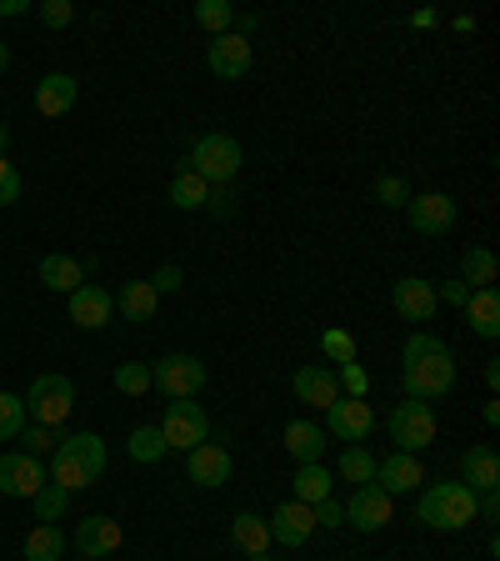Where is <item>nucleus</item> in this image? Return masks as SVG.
Segmentation results:
<instances>
[{"instance_id":"f257e3e1","label":"nucleus","mask_w":500,"mask_h":561,"mask_svg":"<svg viewBox=\"0 0 500 561\" xmlns=\"http://www.w3.org/2000/svg\"><path fill=\"white\" fill-rule=\"evenodd\" d=\"M400 381H406V397L410 401H426L431 407L435 397H445L455 386V356L441 336L431 331H416L400 351Z\"/></svg>"},{"instance_id":"f03ea898","label":"nucleus","mask_w":500,"mask_h":561,"mask_svg":"<svg viewBox=\"0 0 500 561\" xmlns=\"http://www.w3.org/2000/svg\"><path fill=\"white\" fill-rule=\"evenodd\" d=\"M101 471H105V436H95V432L60 436V446L50 451V481L66 486V491L95 486Z\"/></svg>"},{"instance_id":"7ed1b4c3","label":"nucleus","mask_w":500,"mask_h":561,"mask_svg":"<svg viewBox=\"0 0 500 561\" xmlns=\"http://www.w3.org/2000/svg\"><path fill=\"white\" fill-rule=\"evenodd\" d=\"M476 491L466 486V481H431V486L420 491L416 502V516L431 531H466L470 522H476Z\"/></svg>"},{"instance_id":"20e7f679","label":"nucleus","mask_w":500,"mask_h":561,"mask_svg":"<svg viewBox=\"0 0 500 561\" xmlns=\"http://www.w3.org/2000/svg\"><path fill=\"white\" fill-rule=\"evenodd\" d=\"M241 165H245L241 140L225 136V130H210V136H200L196 146H190V156H186L181 171H196L206 186H231L235 175H241Z\"/></svg>"},{"instance_id":"39448f33","label":"nucleus","mask_w":500,"mask_h":561,"mask_svg":"<svg viewBox=\"0 0 500 561\" xmlns=\"http://www.w3.org/2000/svg\"><path fill=\"white\" fill-rule=\"evenodd\" d=\"M25 401V421H35V426H66L70 411H75V386H70V376L60 371H46L31 381V397Z\"/></svg>"},{"instance_id":"423d86ee","label":"nucleus","mask_w":500,"mask_h":561,"mask_svg":"<svg viewBox=\"0 0 500 561\" xmlns=\"http://www.w3.org/2000/svg\"><path fill=\"white\" fill-rule=\"evenodd\" d=\"M151 386L165 391L171 401H196V391L206 386V362L200 356H186V351H171L151 366Z\"/></svg>"},{"instance_id":"0eeeda50","label":"nucleus","mask_w":500,"mask_h":561,"mask_svg":"<svg viewBox=\"0 0 500 561\" xmlns=\"http://www.w3.org/2000/svg\"><path fill=\"white\" fill-rule=\"evenodd\" d=\"M161 436H165L171 451H190V446L210 442V416L196 407V401H165Z\"/></svg>"},{"instance_id":"6e6552de","label":"nucleus","mask_w":500,"mask_h":561,"mask_svg":"<svg viewBox=\"0 0 500 561\" xmlns=\"http://www.w3.org/2000/svg\"><path fill=\"white\" fill-rule=\"evenodd\" d=\"M371 432H375V411L365 397H336L326 407V436H336L346 446H361Z\"/></svg>"},{"instance_id":"1a4fd4ad","label":"nucleus","mask_w":500,"mask_h":561,"mask_svg":"<svg viewBox=\"0 0 500 561\" xmlns=\"http://www.w3.org/2000/svg\"><path fill=\"white\" fill-rule=\"evenodd\" d=\"M391 442L410 456L426 451V446L435 442V411L426 407V401H400V407L391 411Z\"/></svg>"},{"instance_id":"9d476101","label":"nucleus","mask_w":500,"mask_h":561,"mask_svg":"<svg viewBox=\"0 0 500 561\" xmlns=\"http://www.w3.org/2000/svg\"><path fill=\"white\" fill-rule=\"evenodd\" d=\"M251 60H256V50H251V41L235 31L225 35H210V50H206V66L216 81H241L245 70H251Z\"/></svg>"},{"instance_id":"9b49d317","label":"nucleus","mask_w":500,"mask_h":561,"mask_svg":"<svg viewBox=\"0 0 500 561\" xmlns=\"http://www.w3.org/2000/svg\"><path fill=\"white\" fill-rule=\"evenodd\" d=\"M186 456H190V461H186V477L196 481V486L216 491V486H225V481H231V446L200 442V446H190Z\"/></svg>"},{"instance_id":"f8f14e48","label":"nucleus","mask_w":500,"mask_h":561,"mask_svg":"<svg viewBox=\"0 0 500 561\" xmlns=\"http://www.w3.org/2000/svg\"><path fill=\"white\" fill-rule=\"evenodd\" d=\"M391 502H396V496H385L375 481H365V486L350 491L346 522L356 526V531H381V526H391Z\"/></svg>"},{"instance_id":"ddd939ff","label":"nucleus","mask_w":500,"mask_h":561,"mask_svg":"<svg viewBox=\"0 0 500 561\" xmlns=\"http://www.w3.org/2000/svg\"><path fill=\"white\" fill-rule=\"evenodd\" d=\"M406 216L420 236H445L455 226V201L445 196V191H426V196L406 201Z\"/></svg>"},{"instance_id":"4468645a","label":"nucleus","mask_w":500,"mask_h":561,"mask_svg":"<svg viewBox=\"0 0 500 561\" xmlns=\"http://www.w3.org/2000/svg\"><path fill=\"white\" fill-rule=\"evenodd\" d=\"M111 311H116V301H111V291L95 286V280H81V286L70 291V321H75L81 331L111 327Z\"/></svg>"},{"instance_id":"2eb2a0df","label":"nucleus","mask_w":500,"mask_h":561,"mask_svg":"<svg viewBox=\"0 0 500 561\" xmlns=\"http://www.w3.org/2000/svg\"><path fill=\"white\" fill-rule=\"evenodd\" d=\"M266 526H270V541H280V547H305L315 531V512L305 502H280L266 516Z\"/></svg>"},{"instance_id":"dca6fc26","label":"nucleus","mask_w":500,"mask_h":561,"mask_svg":"<svg viewBox=\"0 0 500 561\" xmlns=\"http://www.w3.org/2000/svg\"><path fill=\"white\" fill-rule=\"evenodd\" d=\"M420 481H426V467H420L410 451H391L385 461H375V486H381L385 496H406V491H420Z\"/></svg>"},{"instance_id":"f3484780","label":"nucleus","mask_w":500,"mask_h":561,"mask_svg":"<svg viewBox=\"0 0 500 561\" xmlns=\"http://www.w3.org/2000/svg\"><path fill=\"white\" fill-rule=\"evenodd\" d=\"M40 486H46V471H40L35 456L25 451L0 456V496H35Z\"/></svg>"},{"instance_id":"a211bd4d","label":"nucleus","mask_w":500,"mask_h":561,"mask_svg":"<svg viewBox=\"0 0 500 561\" xmlns=\"http://www.w3.org/2000/svg\"><path fill=\"white\" fill-rule=\"evenodd\" d=\"M391 306L400 311V321H431L435 316V286L420 276H400L396 286H391Z\"/></svg>"},{"instance_id":"6ab92c4d","label":"nucleus","mask_w":500,"mask_h":561,"mask_svg":"<svg viewBox=\"0 0 500 561\" xmlns=\"http://www.w3.org/2000/svg\"><path fill=\"white\" fill-rule=\"evenodd\" d=\"M126 541V531H120V522L116 516H85L81 526H75V551L81 557H111V551Z\"/></svg>"},{"instance_id":"aec40b11","label":"nucleus","mask_w":500,"mask_h":561,"mask_svg":"<svg viewBox=\"0 0 500 561\" xmlns=\"http://www.w3.org/2000/svg\"><path fill=\"white\" fill-rule=\"evenodd\" d=\"M461 477H466V486L476 491V496H486V491H500V456L490 442H476L466 456H461Z\"/></svg>"},{"instance_id":"412c9836","label":"nucleus","mask_w":500,"mask_h":561,"mask_svg":"<svg viewBox=\"0 0 500 561\" xmlns=\"http://www.w3.org/2000/svg\"><path fill=\"white\" fill-rule=\"evenodd\" d=\"M75 95H81L75 76L50 70V76H40V85H35V111H40V116H66L70 105H75Z\"/></svg>"},{"instance_id":"4be33fe9","label":"nucleus","mask_w":500,"mask_h":561,"mask_svg":"<svg viewBox=\"0 0 500 561\" xmlns=\"http://www.w3.org/2000/svg\"><path fill=\"white\" fill-rule=\"evenodd\" d=\"M326 446H330V436H326V426H315V421H291L286 426V451L301 461V467H311V461H321L326 456Z\"/></svg>"},{"instance_id":"5701e85b","label":"nucleus","mask_w":500,"mask_h":561,"mask_svg":"<svg viewBox=\"0 0 500 561\" xmlns=\"http://www.w3.org/2000/svg\"><path fill=\"white\" fill-rule=\"evenodd\" d=\"M295 397H301V401H311L315 411H326L330 401L340 397L336 371H330V366H301V371H295Z\"/></svg>"},{"instance_id":"b1692460","label":"nucleus","mask_w":500,"mask_h":561,"mask_svg":"<svg viewBox=\"0 0 500 561\" xmlns=\"http://www.w3.org/2000/svg\"><path fill=\"white\" fill-rule=\"evenodd\" d=\"M466 321H470V331H476V336H486V341L500 336V291H496V286H480V291H470Z\"/></svg>"},{"instance_id":"393cba45","label":"nucleus","mask_w":500,"mask_h":561,"mask_svg":"<svg viewBox=\"0 0 500 561\" xmlns=\"http://www.w3.org/2000/svg\"><path fill=\"white\" fill-rule=\"evenodd\" d=\"M231 541L245 551V557H260V551H270V526H266V516H256V512L231 516Z\"/></svg>"},{"instance_id":"a878e982","label":"nucleus","mask_w":500,"mask_h":561,"mask_svg":"<svg viewBox=\"0 0 500 561\" xmlns=\"http://www.w3.org/2000/svg\"><path fill=\"white\" fill-rule=\"evenodd\" d=\"M155 306H161V296L151 291V280H126L116 296V311L126 316V321H151Z\"/></svg>"},{"instance_id":"bb28decb","label":"nucleus","mask_w":500,"mask_h":561,"mask_svg":"<svg viewBox=\"0 0 500 561\" xmlns=\"http://www.w3.org/2000/svg\"><path fill=\"white\" fill-rule=\"evenodd\" d=\"M25 561H60L66 557V531H60L56 522H40L31 531V537H25Z\"/></svg>"},{"instance_id":"cd10ccee","label":"nucleus","mask_w":500,"mask_h":561,"mask_svg":"<svg viewBox=\"0 0 500 561\" xmlns=\"http://www.w3.org/2000/svg\"><path fill=\"white\" fill-rule=\"evenodd\" d=\"M461 280H466L470 291L496 286V251H490V245H470L466 256H461Z\"/></svg>"},{"instance_id":"c85d7f7f","label":"nucleus","mask_w":500,"mask_h":561,"mask_svg":"<svg viewBox=\"0 0 500 561\" xmlns=\"http://www.w3.org/2000/svg\"><path fill=\"white\" fill-rule=\"evenodd\" d=\"M330 481H336V477H330V471L321 467V461L301 467V471H295V481H291V486H295V502H305V506L326 502V496H330Z\"/></svg>"},{"instance_id":"c756f323","label":"nucleus","mask_w":500,"mask_h":561,"mask_svg":"<svg viewBox=\"0 0 500 561\" xmlns=\"http://www.w3.org/2000/svg\"><path fill=\"white\" fill-rule=\"evenodd\" d=\"M81 276H85V271H81V261H70V256H46V261H40V280H46V286H50V291H75V286H81Z\"/></svg>"},{"instance_id":"7c9ffc66","label":"nucleus","mask_w":500,"mask_h":561,"mask_svg":"<svg viewBox=\"0 0 500 561\" xmlns=\"http://www.w3.org/2000/svg\"><path fill=\"white\" fill-rule=\"evenodd\" d=\"M206 196H210V186L196 171H181L171 181V206H181V210H206Z\"/></svg>"},{"instance_id":"2f4dec72","label":"nucleus","mask_w":500,"mask_h":561,"mask_svg":"<svg viewBox=\"0 0 500 561\" xmlns=\"http://www.w3.org/2000/svg\"><path fill=\"white\" fill-rule=\"evenodd\" d=\"M340 481H356V486H365V481H375V456L365 451V446H346L336 461Z\"/></svg>"},{"instance_id":"473e14b6","label":"nucleus","mask_w":500,"mask_h":561,"mask_svg":"<svg viewBox=\"0 0 500 561\" xmlns=\"http://www.w3.org/2000/svg\"><path fill=\"white\" fill-rule=\"evenodd\" d=\"M126 451H130V461H161L171 446H165L161 426H136V432H130V442H126Z\"/></svg>"},{"instance_id":"72a5a7b5","label":"nucleus","mask_w":500,"mask_h":561,"mask_svg":"<svg viewBox=\"0 0 500 561\" xmlns=\"http://www.w3.org/2000/svg\"><path fill=\"white\" fill-rule=\"evenodd\" d=\"M196 21L206 25L210 35H225L235 25V5L231 0H196Z\"/></svg>"},{"instance_id":"f704fd0d","label":"nucleus","mask_w":500,"mask_h":561,"mask_svg":"<svg viewBox=\"0 0 500 561\" xmlns=\"http://www.w3.org/2000/svg\"><path fill=\"white\" fill-rule=\"evenodd\" d=\"M31 502H35V516H40V522H60V516H66V506H70V491L56 486V481H46Z\"/></svg>"},{"instance_id":"c9c22d12","label":"nucleus","mask_w":500,"mask_h":561,"mask_svg":"<svg viewBox=\"0 0 500 561\" xmlns=\"http://www.w3.org/2000/svg\"><path fill=\"white\" fill-rule=\"evenodd\" d=\"M25 432V401L15 391H0V442H15Z\"/></svg>"},{"instance_id":"e433bc0d","label":"nucleus","mask_w":500,"mask_h":561,"mask_svg":"<svg viewBox=\"0 0 500 561\" xmlns=\"http://www.w3.org/2000/svg\"><path fill=\"white\" fill-rule=\"evenodd\" d=\"M116 391H120V397H146V391H151V366H146V362L116 366Z\"/></svg>"},{"instance_id":"4c0bfd02","label":"nucleus","mask_w":500,"mask_h":561,"mask_svg":"<svg viewBox=\"0 0 500 561\" xmlns=\"http://www.w3.org/2000/svg\"><path fill=\"white\" fill-rule=\"evenodd\" d=\"M336 386L346 397H371V376H365L361 362H340L336 366Z\"/></svg>"},{"instance_id":"58836bf2","label":"nucleus","mask_w":500,"mask_h":561,"mask_svg":"<svg viewBox=\"0 0 500 561\" xmlns=\"http://www.w3.org/2000/svg\"><path fill=\"white\" fill-rule=\"evenodd\" d=\"M321 351H326L330 362H356V336L350 331H340V327H330V331H321Z\"/></svg>"},{"instance_id":"ea45409f","label":"nucleus","mask_w":500,"mask_h":561,"mask_svg":"<svg viewBox=\"0 0 500 561\" xmlns=\"http://www.w3.org/2000/svg\"><path fill=\"white\" fill-rule=\"evenodd\" d=\"M21 442H25V456L56 451V446H60V426H35V421H25V432H21Z\"/></svg>"},{"instance_id":"a19ab883","label":"nucleus","mask_w":500,"mask_h":561,"mask_svg":"<svg viewBox=\"0 0 500 561\" xmlns=\"http://www.w3.org/2000/svg\"><path fill=\"white\" fill-rule=\"evenodd\" d=\"M375 201H381V206H391V210H400L410 201V186L400 181V175H381V181H375Z\"/></svg>"},{"instance_id":"79ce46f5","label":"nucleus","mask_w":500,"mask_h":561,"mask_svg":"<svg viewBox=\"0 0 500 561\" xmlns=\"http://www.w3.org/2000/svg\"><path fill=\"white\" fill-rule=\"evenodd\" d=\"M235 206H241L235 186H210V196H206V210H210V216H235Z\"/></svg>"},{"instance_id":"37998d69","label":"nucleus","mask_w":500,"mask_h":561,"mask_svg":"<svg viewBox=\"0 0 500 561\" xmlns=\"http://www.w3.org/2000/svg\"><path fill=\"white\" fill-rule=\"evenodd\" d=\"M15 201H21V171L0 156V206H15Z\"/></svg>"},{"instance_id":"c03bdc74","label":"nucleus","mask_w":500,"mask_h":561,"mask_svg":"<svg viewBox=\"0 0 500 561\" xmlns=\"http://www.w3.org/2000/svg\"><path fill=\"white\" fill-rule=\"evenodd\" d=\"M181 286H186V271H181V266H161V271L151 276V291H155V296H175Z\"/></svg>"},{"instance_id":"a18cd8bd","label":"nucleus","mask_w":500,"mask_h":561,"mask_svg":"<svg viewBox=\"0 0 500 561\" xmlns=\"http://www.w3.org/2000/svg\"><path fill=\"white\" fill-rule=\"evenodd\" d=\"M315 526H326V531H336V526H346V506L336 502V496H326V502H315Z\"/></svg>"},{"instance_id":"49530a36","label":"nucleus","mask_w":500,"mask_h":561,"mask_svg":"<svg viewBox=\"0 0 500 561\" xmlns=\"http://www.w3.org/2000/svg\"><path fill=\"white\" fill-rule=\"evenodd\" d=\"M40 21H46L50 31H60V25L75 21V5H70V0H46V5H40Z\"/></svg>"},{"instance_id":"de8ad7c7","label":"nucleus","mask_w":500,"mask_h":561,"mask_svg":"<svg viewBox=\"0 0 500 561\" xmlns=\"http://www.w3.org/2000/svg\"><path fill=\"white\" fill-rule=\"evenodd\" d=\"M435 301H451V306H461V311H466L470 286H466V280H445V286H435Z\"/></svg>"},{"instance_id":"09e8293b","label":"nucleus","mask_w":500,"mask_h":561,"mask_svg":"<svg viewBox=\"0 0 500 561\" xmlns=\"http://www.w3.org/2000/svg\"><path fill=\"white\" fill-rule=\"evenodd\" d=\"M410 25H416V31H435V25H441V11H435V5L431 11H416L410 15Z\"/></svg>"},{"instance_id":"8fccbe9b","label":"nucleus","mask_w":500,"mask_h":561,"mask_svg":"<svg viewBox=\"0 0 500 561\" xmlns=\"http://www.w3.org/2000/svg\"><path fill=\"white\" fill-rule=\"evenodd\" d=\"M480 416H486V426H500V401L490 397V401H486V411H480Z\"/></svg>"},{"instance_id":"3c124183","label":"nucleus","mask_w":500,"mask_h":561,"mask_svg":"<svg viewBox=\"0 0 500 561\" xmlns=\"http://www.w3.org/2000/svg\"><path fill=\"white\" fill-rule=\"evenodd\" d=\"M486 386L490 391H500V362H486Z\"/></svg>"},{"instance_id":"603ef678","label":"nucleus","mask_w":500,"mask_h":561,"mask_svg":"<svg viewBox=\"0 0 500 561\" xmlns=\"http://www.w3.org/2000/svg\"><path fill=\"white\" fill-rule=\"evenodd\" d=\"M0 15H25V0H0Z\"/></svg>"},{"instance_id":"864d4df0","label":"nucleus","mask_w":500,"mask_h":561,"mask_svg":"<svg viewBox=\"0 0 500 561\" xmlns=\"http://www.w3.org/2000/svg\"><path fill=\"white\" fill-rule=\"evenodd\" d=\"M11 66V50H5V41H0V70Z\"/></svg>"},{"instance_id":"5fc2aeb1","label":"nucleus","mask_w":500,"mask_h":561,"mask_svg":"<svg viewBox=\"0 0 500 561\" xmlns=\"http://www.w3.org/2000/svg\"><path fill=\"white\" fill-rule=\"evenodd\" d=\"M5 140H11V130H5V126H0V156H5Z\"/></svg>"},{"instance_id":"6e6d98bb","label":"nucleus","mask_w":500,"mask_h":561,"mask_svg":"<svg viewBox=\"0 0 500 561\" xmlns=\"http://www.w3.org/2000/svg\"><path fill=\"white\" fill-rule=\"evenodd\" d=\"M245 561H270V551H260V557H245Z\"/></svg>"}]
</instances>
